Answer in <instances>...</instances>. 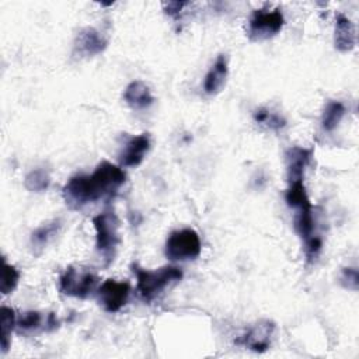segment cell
Wrapping results in <instances>:
<instances>
[{
  "label": "cell",
  "instance_id": "2e32d148",
  "mask_svg": "<svg viewBox=\"0 0 359 359\" xmlns=\"http://www.w3.org/2000/svg\"><path fill=\"white\" fill-rule=\"evenodd\" d=\"M60 227H62L60 220L53 219V220H49V222L43 223L38 229H35L31 233V240H29L34 252L39 254L59 234Z\"/></svg>",
  "mask_w": 359,
  "mask_h": 359
},
{
  "label": "cell",
  "instance_id": "ba28073f",
  "mask_svg": "<svg viewBox=\"0 0 359 359\" xmlns=\"http://www.w3.org/2000/svg\"><path fill=\"white\" fill-rule=\"evenodd\" d=\"M107 45H108L107 38L98 29L93 27H86L77 32L73 42L72 55L79 59L93 57L104 52Z\"/></svg>",
  "mask_w": 359,
  "mask_h": 359
},
{
  "label": "cell",
  "instance_id": "5bb4252c",
  "mask_svg": "<svg viewBox=\"0 0 359 359\" xmlns=\"http://www.w3.org/2000/svg\"><path fill=\"white\" fill-rule=\"evenodd\" d=\"M227 74H229L227 57L226 55H219L203 79V91L208 95L217 94L226 84Z\"/></svg>",
  "mask_w": 359,
  "mask_h": 359
},
{
  "label": "cell",
  "instance_id": "6da1fadb",
  "mask_svg": "<svg viewBox=\"0 0 359 359\" xmlns=\"http://www.w3.org/2000/svg\"><path fill=\"white\" fill-rule=\"evenodd\" d=\"M123 170L109 161H101L91 174L73 175L63 187V198L72 209L115 196L125 184Z\"/></svg>",
  "mask_w": 359,
  "mask_h": 359
},
{
  "label": "cell",
  "instance_id": "5b68a950",
  "mask_svg": "<svg viewBox=\"0 0 359 359\" xmlns=\"http://www.w3.org/2000/svg\"><path fill=\"white\" fill-rule=\"evenodd\" d=\"M202 243L194 229H181L170 233L165 240L164 252L171 261H189L199 257Z\"/></svg>",
  "mask_w": 359,
  "mask_h": 359
},
{
  "label": "cell",
  "instance_id": "9a60e30c",
  "mask_svg": "<svg viewBox=\"0 0 359 359\" xmlns=\"http://www.w3.org/2000/svg\"><path fill=\"white\" fill-rule=\"evenodd\" d=\"M125 102L133 109H146L154 102V97L146 83L142 80L130 81L123 91Z\"/></svg>",
  "mask_w": 359,
  "mask_h": 359
},
{
  "label": "cell",
  "instance_id": "ac0fdd59",
  "mask_svg": "<svg viewBox=\"0 0 359 359\" xmlns=\"http://www.w3.org/2000/svg\"><path fill=\"white\" fill-rule=\"evenodd\" d=\"M1 351L6 353L11 344V332L17 327V316L11 307H1Z\"/></svg>",
  "mask_w": 359,
  "mask_h": 359
},
{
  "label": "cell",
  "instance_id": "ffe728a7",
  "mask_svg": "<svg viewBox=\"0 0 359 359\" xmlns=\"http://www.w3.org/2000/svg\"><path fill=\"white\" fill-rule=\"evenodd\" d=\"M254 121L268 129H272V130H279L282 129L285 125H286V121L285 118H282L279 114L273 112V111H269L266 108H259L254 112Z\"/></svg>",
  "mask_w": 359,
  "mask_h": 359
},
{
  "label": "cell",
  "instance_id": "603a6c76",
  "mask_svg": "<svg viewBox=\"0 0 359 359\" xmlns=\"http://www.w3.org/2000/svg\"><path fill=\"white\" fill-rule=\"evenodd\" d=\"M184 6H187V3H184V1H168V3L164 4L165 13H167L168 15H171V17L178 15Z\"/></svg>",
  "mask_w": 359,
  "mask_h": 359
},
{
  "label": "cell",
  "instance_id": "7c38bea8",
  "mask_svg": "<svg viewBox=\"0 0 359 359\" xmlns=\"http://www.w3.org/2000/svg\"><path fill=\"white\" fill-rule=\"evenodd\" d=\"M287 181L303 180L304 170L311 160V150L300 146H292L285 154Z\"/></svg>",
  "mask_w": 359,
  "mask_h": 359
},
{
  "label": "cell",
  "instance_id": "7a4b0ae2",
  "mask_svg": "<svg viewBox=\"0 0 359 359\" xmlns=\"http://www.w3.org/2000/svg\"><path fill=\"white\" fill-rule=\"evenodd\" d=\"M132 269L136 276V290L147 303L154 300L165 287L182 279V271L172 265H165L150 271L135 264L132 265Z\"/></svg>",
  "mask_w": 359,
  "mask_h": 359
},
{
  "label": "cell",
  "instance_id": "8fae6325",
  "mask_svg": "<svg viewBox=\"0 0 359 359\" xmlns=\"http://www.w3.org/2000/svg\"><path fill=\"white\" fill-rule=\"evenodd\" d=\"M149 150L150 136L147 133L130 136L119 153V163L123 167H137L144 160Z\"/></svg>",
  "mask_w": 359,
  "mask_h": 359
},
{
  "label": "cell",
  "instance_id": "52a82bcc",
  "mask_svg": "<svg viewBox=\"0 0 359 359\" xmlns=\"http://www.w3.org/2000/svg\"><path fill=\"white\" fill-rule=\"evenodd\" d=\"M129 293L130 286L128 282L107 279L98 286L97 299L105 311L116 313L126 304Z\"/></svg>",
  "mask_w": 359,
  "mask_h": 359
},
{
  "label": "cell",
  "instance_id": "7402d4cb",
  "mask_svg": "<svg viewBox=\"0 0 359 359\" xmlns=\"http://www.w3.org/2000/svg\"><path fill=\"white\" fill-rule=\"evenodd\" d=\"M358 280H359V275H358V269L356 268H344L342 273H341V285L345 289H351V290H356L358 289Z\"/></svg>",
  "mask_w": 359,
  "mask_h": 359
},
{
  "label": "cell",
  "instance_id": "8992f818",
  "mask_svg": "<svg viewBox=\"0 0 359 359\" xmlns=\"http://www.w3.org/2000/svg\"><path fill=\"white\" fill-rule=\"evenodd\" d=\"M285 24L282 10L275 7H262L252 13L248 21V36L251 41L259 42L269 39L280 32Z\"/></svg>",
  "mask_w": 359,
  "mask_h": 359
},
{
  "label": "cell",
  "instance_id": "9c48e42d",
  "mask_svg": "<svg viewBox=\"0 0 359 359\" xmlns=\"http://www.w3.org/2000/svg\"><path fill=\"white\" fill-rule=\"evenodd\" d=\"M273 332H275V324L269 320H261L254 325H251L237 339V344L250 351L262 353L269 349Z\"/></svg>",
  "mask_w": 359,
  "mask_h": 359
},
{
  "label": "cell",
  "instance_id": "3957f363",
  "mask_svg": "<svg viewBox=\"0 0 359 359\" xmlns=\"http://www.w3.org/2000/svg\"><path fill=\"white\" fill-rule=\"evenodd\" d=\"M93 226L95 230V248L108 265L121 243L119 219L114 212H102L93 217Z\"/></svg>",
  "mask_w": 359,
  "mask_h": 359
},
{
  "label": "cell",
  "instance_id": "4fadbf2b",
  "mask_svg": "<svg viewBox=\"0 0 359 359\" xmlns=\"http://www.w3.org/2000/svg\"><path fill=\"white\" fill-rule=\"evenodd\" d=\"M334 43L339 52H349L356 45V31L355 25L345 14L338 13L335 15V29H334Z\"/></svg>",
  "mask_w": 359,
  "mask_h": 359
},
{
  "label": "cell",
  "instance_id": "30bf717a",
  "mask_svg": "<svg viewBox=\"0 0 359 359\" xmlns=\"http://www.w3.org/2000/svg\"><path fill=\"white\" fill-rule=\"evenodd\" d=\"M60 325L59 318L53 313H41L36 310H28L17 317V330L21 332H38L53 331Z\"/></svg>",
  "mask_w": 359,
  "mask_h": 359
},
{
  "label": "cell",
  "instance_id": "44dd1931",
  "mask_svg": "<svg viewBox=\"0 0 359 359\" xmlns=\"http://www.w3.org/2000/svg\"><path fill=\"white\" fill-rule=\"evenodd\" d=\"M20 280V272L18 269L8 264L6 259H3V269H1V279H0V292L1 294L11 293Z\"/></svg>",
  "mask_w": 359,
  "mask_h": 359
},
{
  "label": "cell",
  "instance_id": "e0dca14e",
  "mask_svg": "<svg viewBox=\"0 0 359 359\" xmlns=\"http://www.w3.org/2000/svg\"><path fill=\"white\" fill-rule=\"evenodd\" d=\"M345 112H346L345 105L341 101H330L323 111V116H321L323 129L325 132H332L342 121Z\"/></svg>",
  "mask_w": 359,
  "mask_h": 359
},
{
  "label": "cell",
  "instance_id": "d6986e66",
  "mask_svg": "<svg viewBox=\"0 0 359 359\" xmlns=\"http://www.w3.org/2000/svg\"><path fill=\"white\" fill-rule=\"evenodd\" d=\"M24 185L31 192H43L50 185V175L45 168H34L25 175Z\"/></svg>",
  "mask_w": 359,
  "mask_h": 359
},
{
  "label": "cell",
  "instance_id": "277c9868",
  "mask_svg": "<svg viewBox=\"0 0 359 359\" xmlns=\"http://www.w3.org/2000/svg\"><path fill=\"white\" fill-rule=\"evenodd\" d=\"M98 289V276L84 268L67 266L65 272L59 278V290L60 293L77 297V299H87Z\"/></svg>",
  "mask_w": 359,
  "mask_h": 359
}]
</instances>
